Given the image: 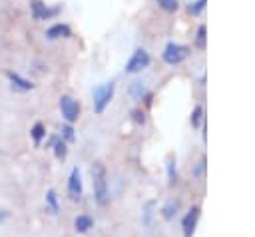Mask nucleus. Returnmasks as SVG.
Returning a JSON list of instances; mask_svg holds the SVG:
<instances>
[{
  "label": "nucleus",
  "mask_w": 255,
  "mask_h": 237,
  "mask_svg": "<svg viewBox=\"0 0 255 237\" xmlns=\"http://www.w3.org/2000/svg\"><path fill=\"white\" fill-rule=\"evenodd\" d=\"M129 96H131L133 100H141V98L145 96V86H143L141 82H133V84L129 86Z\"/></svg>",
  "instance_id": "nucleus-17"
},
{
  "label": "nucleus",
  "mask_w": 255,
  "mask_h": 237,
  "mask_svg": "<svg viewBox=\"0 0 255 237\" xmlns=\"http://www.w3.org/2000/svg\"><path fill=\"white\" fill-rule=\"evenodd\" d=\"M92 185L98 205H106L110 199V191H108V171L102 161H96L92 165Z\"/></svg>",
  "instance_id": "nucleus-1"
},
{
  "label": "nucleus",
  "mask_w": 255,
  "mask_h": 237,
  "mask_svg": "<svg viewBox=\"0 0 255 237\" xmlns=\"http://www.w3.org/2000/svg\"><path fill=\"white\" fill-rule=\"evenodd\" d=\"M197 219H199V207H191V209L185 213L183 221H181L183 233H185L187 237H191V235H193V231H195V225H197Z\"/></svg>",
  "instance_id": "nucleus-8"
},
{
  "label": "nucleus",
  "mask_w": 255,
  "mask_h": 237,
  "mask_svg": "<svg viewBox=\"0 0 255 237\" xmlns=\"http://www.w3.org/2000/svg\"><path fill=\"white\" fill-rule=\"evenodd\" d=\"M52 149H54V155H56V159H66V155H68V145H66V141L62 139V137H56L54 139V143H52Z\"/></svg>",
  "instance_id": "nucleus-12"
},
{
  "label": "nucleus",
  "mask_w": 255,
  "mask_h": 237,
  "mask_svg": "<svg viewBox=\"0 0 255 237\" xmlns=\"http://www.w3.org/2000/svg\"><path fill=\"white\" fill-rule=\"evenodd\" d=\"M177 207H179V201H177V199H169V201L161 207V215H163V219H173L175 213H177Z\"/></svg>",
  "instance_id": "nucleus-14"
},
{
  "label": "nucleus",
  "mask_w": 255,
  "mask_h": 237,
  "mask_svg": "<svg viewBox=\"0 0 255 237\" xmlns=\"http://www.w3.org/2000/svg\"><path fill=\"white\" fill-rule=\"evenodd\" d=\"M74 227H76L78 233H86L90 227H94V219H92L90 215L82 213V215H78V217L74 219Z\"/></svg>",
  "instance_id": "nucleus-11"
},
{
  "label": "nucleus",
  "mask_w": 255,
  "mask_h": 237,
  "mask_svg": "<svg viewBox=\"0 0 255 237\" xmlns=\"http://www.w3.org/2000/svg\"><path fill=\"white\" fill-rule=\"evenodd\" d=\"M114 90H116V84L114 82H106V84H100V86L94 88L92 96H94V112L96 114H102L106 110V106L114 98Z\"/></svg>",
  "instance_id": "nucleus-2"
},
{
  "label": "nucleus",
  "mask_w": 255,
  "mask_h": 237,
  "mask_svg": "<svg viewBox=\"0 0 255 237\" xmlns=\"http://www.w3.org/2000/svg\"><path fill=\"white\" fill-rule=\"evenodd\" d=\"M195 44H197V48H203V46H205V26H203V24H201L199 30H197V40H195Z\"/></svg>",
  "instance_id": "nucleus-21"
},
{
  "label": "nucleus",
  "mask_w": 255,
  "mask_h": 237,
  "mask_svg": "<svg viewBox=\"0 0 255 237\" xmlns=\"http://www.w3.org/2000/svg\"><path fill=\"white\" fill-rule=\"evenodd\" d=\"M153 207H155V203L153 201H147L145 205H143V215H141V223L149 229L151 227V217H153Z\"/></svg>",
  "instance_id": "nucleus-16"
},
{
  "label": "nucleus",
  "mask_w": 255,
  "mask_h": 237,
  "mask_svg": "<svg viewBox=\"0 0 255 237\" xmlns=\"http://www.w3.org/2000/svg\"><path fill=\"white\" fill-rule=\"evenodd\" d=\"M60 112L68 123H74L80 118V104L72 96L64 94V96H60Z\"/></svg>",
  "instance_id": "nucleus-4"
},
{
  "label": "nucleus",
  "mask_w": 255,
  "mask_h": 237,
  "mask_svg": "<svg viewBox=\"0 0 255 237\" xmlns=\"http://www.w3.org/2000/svg\"><path fill=\"white\" fill-rule=\"evenodd\" d=\"M30 135H32L34 143H36V145H40V143H42V139L46 137V127H44V123L36 121V123L30 127Z\"/></svg>",
  "instance_id": "nucleus-13"
},
{
  "label": "nucleus",
  "mask_w": 255,
  "mask_h": 237,
  "mask_svg": "<svg viewBox=\"0 0 255 237\" xmlns=\"http://www.w3.org/2000/svg\"><path fill=\"white\" fill-rule=\"evenodd\" d=\"M187 54H189V50H187L185 46L175 44V42H167L161 56H163V62H165V64L175 66V64H181V62L187 58Z\"/></svg>",
  "instance_id": "nucleus-3"
},
{
  "label": "nucleus",
  "mask_w": 255,
  "mask_h": 237,
  "mask_svg": "<svg viewBox=\"0 0 255 237\" xmlns=\"http://www.w3.org/2000/svg\"><path fill=\"white\" fill-rule=\"evenodd\" d=\"M30 12H32V18L38 22V20H48L52 16H56L60 12V6H46L42 0H30Z\"/></svg>",
  "instance_id": "nucleus-6"
},
{
  "label": "nucleus",
  "mask_w": 255,
  "mask_h": 237,
  "mask_svg": "<svg viewBox=\"0 0 255 237\" xmlns=\"http://www.w3.org/2000/svg\"><path fill=\"white\" fill-rule=\"evenodd\" d=\"M68 195L72 201H78L82 197V175H80V169L74 167L70 171V177H68Z\"/></svg>",
  "instance_id": "nucleus-7"
},
{
  "label": "nucleus",
  "mask_w": 255,
  "mask_h": 237,
  "mask_svg": "<svg viewBox=\"0 0 255 237\" xmlns=\"http://www.w3.org/2000/svg\"><path fill=\"white\" fill-rule=\"evenodd\" d=\"M201 114H203V110H201V108L197 106V108L193 110V116H191V125H193V127H197V125H199V119H201Z\"/></svg>",
  "instance_id": "nucleus-22"
},
{
  "label": "nucleus",
  "mask_w": 255,
  "mask_h": 237,
  "mask_svg": "<svg viewBox=\"0 0 255 237\" xmlns=\"http://www.w3.org/2000/svg\"><path fill=\"white\" fill-rule=\"evenodd\" d=\"M46 207L50 209V213H58L60 211V203H58V195L54 189L46 191Z\"/></svg>",
  "instance_id": "nucleus-15"
},
{
  "label": "nucleus",
  "mask_w": 255,
  "mask_h": 237,
  "mask_svg": "<svg viewBox=\"0 0 255 237\" xmlns=\"http://www.w3.org/2000/svg\"><path fill=\"white\" fill-rule=\"evenodd\" d=\"M133 119H135V121H137V123H143V114H141V112H137V110H135V112H133Z\"/></svg>",
  "instance_id": "nucleus-24"
},
{
  "label": "nucleus",
  "mask_w": 255,
  "mask_h": 237,
  "mask_svg": "<svg viewBox=\"0 0 255 237\" xmlns=\"http://www.w3.org/2000/svg\"><path fill=\"white\" fill-rule=\"evenodd\" d=\"M203 4H205V0H197V2H195V6H189L187 10H189V12H193V14H197V12L203 8Z\"/></svg>",
  "instance_id": "nucleus-23"
},
{
  "label": "nucleus",
  "mask_w": 255,
  "mask_h": 237,
  "mask_svg": "<svg viewBox=\"0 0 255 237\" xmlns=\"http://www.w3.org/2000/svg\"><path fill=\"white\" fill-rule=\"evenodd\" d=\"M60 131H62V139H64V141H72V139H74V127H72L70 123L62 125Z\"/></svg>",
  "instance_id": "nucleus-19"
},
{
  "label": "nucleus",
  "mask_w": 255,
  "mask_h": 237,
  "mask_svg": "<svg viewBox=\"0 0 255 237\" xmlns=\"http://www.w3.org/2000/svg\"><path fill=\"white\" fill-rule=\"evenodd\" d=\"M149 62H151L149 54H147L143 48H137V50L131 54V58L128 60V64H126V72H128V74H137V72L145 70V68L149 66Z\"/></svg>",
  "instance_id": "nucleus-5"
},
{
  "label": "nucleus",
  "mask_w": 255,
  "mask_h": 237,
  "mask_svg": "<svg viewBox=\"0 0 255 237\" xmlns=\"http://www.w3.org/2000/svg\"><path fill=\"white\" fill-rule=\"evenodd\" d=\"M6 78L10 80L12 88H16V90H22V92H30V90H34V84H32L30 80H26L24 76L16 74V72H6Z\"/></svg>",
  "instance_id": "nucleus-10"
},
{
  "label": "nucleus",
  "mask_w": 255,
  "mask_h": 237,
  "mask_svg": "<svg viewBox=\"0 0 255 237\" xmlns=\"http://www.w3.org/2000/svg\"><path fill=\"white\" fill-rule=\"evenodd\" d=\"M167 179H169V185H173L177 181V175H175V159H171V157L167 161Z\"/></svg>",
  "instance_id": "nucleus-18"
},
{
  "label": "nucleus",
  "mask_w": 255,
  "mask_h": 237,
  "mask_svg": "<svg viewBox=\"0 0 255 237\" xmlns=\"http://www.w3.org/2000/svg\"><path fill=\"white\" fill-rule=\"evenodd\" d=\"M157 4H159L163 10H167V12L177 10V0H157Z\"/></svg>",
  "instance_id": "nucleus-20"
},
{
  "label": "nucleus",
  "mask_w": 255,
  "mask_h": 237,
  "mask_svg": "<svg viewBox=\"0 0 255 237\" xmlns=\"http://www.w3.org/2000/svg\"><path fill=\"white\" fill-rule=\"evenodd\" d=\"M70 36H72V30H70V26H68V24H62V22H58V24H54V26H50V28L46 30V38H48V40L70 38Z\"/></svg>",
  "instance_id": "nucleus-9"
}]
</instances>
